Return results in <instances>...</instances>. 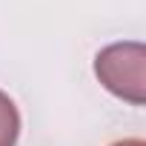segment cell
<instances>
[{"label":"cell","instance_id":"6da1fadb","mask_svg":"<svg viewBox=\"0 0 146 146\" xmlns=\"http://www.w3.org/2000/svg\"><path fill=\"white\" fill-rule=\"evenodd\" d=\"M95 75L115 98L143 106L146 103V46L140 40L109 43L95 54Z\"/></svg>","mask_w":146,"mask_h":146},{"label":"cell","instance_id":"7a4b0ae2","mask_svg":"<svg viewBox=\"0 0 146 146\" xmlns=\"http://www.w3.org/2000/svg\"><path fill=\"white\" fill-rule=\"evenodd\" d=\"M20 137V112L15 100L0 89V146H17Z\"/></svg>","mask_w":146,"mask_h":146},{"label":"cell","instance_id":"3957f363","mask_svg":"<svg viewBox=\"0 0 146 146\" xmlns=\"http://www.w3.org/2000/svg\"><path fill=\"white\" fill-rule=\"evenodd\" d=\"M112 146H146L140 137H126V140H117V143H112Z\"/></svg>","mask_w":146,"mask_h":146}]
</instances>
